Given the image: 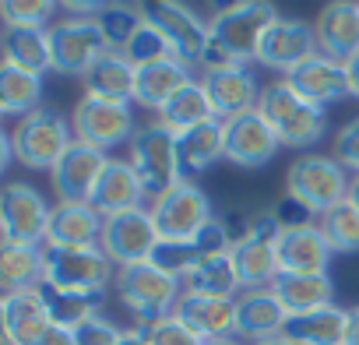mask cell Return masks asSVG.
<instances>
[{"label": "cell", "instance_id": "30", "mask_svg": "<svg viewBox=\"0 0 359 345\" xmlns=\"http://www.w3.org/2000/svg\"><path fill=\"white\" fill-rule=\"evenodd\" d=\"M176 151H180V169L184 180L198 177V172L212 169L219 158H226V120H208L187 134L176 137Z\"/></svg>", "mask_w": 359, "mask_h": 345}, {"label": "cell", "instance_id": "4", "mask_svg": "<svg viewBox=\"0 0 359 345\" xmlns=\"http://www.w3.org/2000/svg\"><path fill=\"white\" fill-rule=\"evenodd\" d=\"M348 169L331 155H299L285 172V198L299 201L310 215H327L348 201Z\"/></svg>", "mask_w": 359, "mask_h": 345}, {"label": "cell", "instance_id": "11", "mask_svg": "<svg viewBox=\"0 0 359 345\" xmlns=\"http://www.w3.org/2000/svg\"><path fill=\"white\" fill-rule=\"evenodd\" d=\"M46 250V285L95 292L116 278V264L102 247H43Z\"/></svg>", "mask_w": 359, "mask_h": 345}, {"label": "cell", "instance_id": "1", "mask_svg": "<svg viewBox=\"0 0 359 345\" xmlns=\"http://www.w3.org/2000/svg\"><path fill=\"white\" fill-rule=\"evenodd\" d=\"M271 22H278L271 0H240L236 8L215 15L208 22V50H205L201 67L215 71V67L257 60V46L264 32L271 29Z\"/></svg>", "mask_w": 359, "mask_h": 345}, {"label": "cell", "instance_id": "9", "mask_svg": "<svg viewBox=\"0 0 359 345\" xmlns=\"http://www.w3.org/2000/svg\"><path fill=\"white\" fill-rule=\"evenodd\" d=\"M134 102H113V99H95V95H81L74 113H71V127H74V137L99 148V151H109L116 144H130L134 130H137V120H134Z\"/></svg>", "mask_w": 359, "mask_h": 345}, {"label": "cell", "instance_id": "28", "mask_svg": "<svg viewBox=\"0 0 359 345\" xmlns=\"http://www.w3.org/2000/svg\"><path fill=\"white\" fill-rule=\"evenodd\" d=\"M134 78H137V67L116 53V50H106L81 78L85 85V95H95V99H113V102H134Z\"/></svg>", "mask_w": 359, "mask_h": 345}, {"label": "cell", "instance_id": "41", "mask_svg": "<svg viewBox=\"0 0 359 345\" xmlns=\"http://www.w3.org/2000/svg\"><path fill=\"white\" fill-rule=\"evenodd\" d=\"M60 0H0V15L4 25L18 29H50Z\"/></svg>", "mask_w": 359, "mask_h": 345}, {"label": "cell", "instance_id": "49", "mask_svg": "<svg viewBox=\"0 0 359 345\" xmlns=\"http://www.w3.org/2000/svg\"><path fill=\"white\" fill-rule=\"evenodd\" d=\"M345 345H359V306L348 310V331H345Z\"/></svg>", "mask_w": 359, "mask_h": 345}, {"label": "cell", "instance_id": "15", "mask_svg": "<svg viewBox=\"0 0 359 345\" xmlns=\"http://www.w3.org/2000/svg\"><path fill=\"white\" fill-rule=\"evenodd\" d=\"M313 53H317L313 25L299 22V18H278V22H271V29L264 32V39L257 46V64L268 71L289 74Z\"/></svg>", "mask_w": 359, "mask_h": 345}, {"label": "cell", "instance_id": "12", "mask_svg": "<svg viewBox=\"0 0 359 345\" xmlns=\"http://www.w3.org/2000/svg\"><path fill=\"white\" fill-rule=\"evenodd\" d=\"M50 215L53 208L29 184L15 180L0 194V233H4V243H32V247L46 243Z\"/></svg>", "mask_w": 359, "mask_h": 345}, {"label": "cell", "instance_id": "34", "mask_svg": "<svg viewBox=\"0 0 359 345\" xmlns=\"http://www.w3.org/2000/svg\"><path fill=\"white\" fill-rule=\"evenodd\" d=\"M4 64L46 74L53 71V53H50V32L46 29H18L4 25Z\"/></svg>", "mask_w": 359, "mask_h": 345}, {"label": "cell", "instance_id": "19", "mask_svg": "<svg viewBox=\"0 0 359 345\" xmlns=\"http://www.w3.org/2000/svg\"><path fill=\"white\" fill-rule=\"evenodd\" d=\"M0 320H4L8 345H39L43 334L53 327V317H50L39 289L4 292V299H0Z\"/></svg>", "mask_w": 359, "mask_h": 345}, {"label": "cell", "instance_id": "25", "mask_svg": "<svg viewBox=\"0 0 359 345\" xmlns=\"http://www.w3.org/2000/svg\"><path fill=\"white\" fill-rule=\"evenodd\" d=\"M172 313L184 320L194 334H201L205 341L233 338V334H236V299L201 296V292H184Z\"/></svg>", "mask_w": 359, "mask_h": 345}, {"label": "cell", "instance_id": "36", "mask_svg": "<svg viewBox=\"0 0 359 345\" xmlns=\"http://www.w3.org/2000/svg\"><path fill=\"white\" fill-rule=\"evenodd\" d=\"M184 292L236 299V296L243 292V285H240V271H236V264H233V254H215V257L201 261V264L184 278Z\"/></svg>", "mask_w": 359, "mask_h": 345}, {"label": "cell", "instance_id": "45", "mask_svg": "<svg viewBox=\"0 0 359 345\" xmlns=\"http://www.w3.org/2000/svg\"><path fill=\"white\" fill-rule=\"evenodd\" d=\"M334 158L352 172H359V116H352L348 123H341L338 127V134H334Z\"/></svg>", "mask_w": 359, "mask_h": 345}, {"label": "cell", "instance_id": "52", "mask_svg": "<svg viewBox=\"0 0 359 345\" xmlns=\"http://www.w3.org/2000/svg\"><path fill=\"white\" fill-rule=\"evenodd\" d=\"M348 201L359 208V172H355V177H352V184H348Z\"/></svg>", "mask_w": 359, "mask_h": 345}, {"label": "cell", "instance_id": "2", "mask_svg": "<svg viewBox=\"0 0 359 345\" xmlns=\"http://www.w3.org/2000/svg\"><path fill=\"white\" fill-rule=\"evenodd\" d=\"M257 113L271 123V130L278 134L282 148H310L327 134V109L303 99L285 78H275L271 85L261 88V102Z\"/></svg>", "mask_w": 359, "mask_h": 345}, {"label": "cell", "instance_id": "24", "mask_svg": "<svg viewBox=\"0 0 359 345\" xmlns=\"http://www.w3.org/2000/svg\"><path fill=\"white\" fill-rule=\"evenodd\" d=\"M289 310L282 306V299L275 296V289H243L236 296V334L254 341L264 338H278L285 331Z\"/></svg>", "mask_w": 359, "mask_h": 345}, {"label": "cell", "instance_id": "43", "mask_svg": "<svg viewBox=\"0 0 359 345\" xmlns=\"http://www.w3.org/2000/svg\"><path fill=\"white\" fill-rule=\"evenodd\" d=\"M144 334H148V345H205V338L194 334L176 313L151 324V327H144Z\"/></svg>", "mask_w": 359, "mask_h": 345}, {"label": "cell", "instance_id": "10", "mask_svg": "<svg viewBox=\"0 0 359 345\" xmlns=\"http://www.w3.org/2000/svg\"><path fill=\"white\" fill-rule=\"evenodd\" d=\"M278 236H282V222L271 212H254V229L243 243L233 247V264L240 271V285L243 289H271L275 278L282 275L278 268Z\"/></svg>", "mask_w": 359, "mask_h": 345}, {"label": "cell", "instance_id": "47", "mask_svg": "<svg viewBox=\"0 0 359 345\" xmlns=\"http://www.w3.org/2000/svg\"><path fill=\"white\" fill-rule=\"evenodd\" d=\"M39 345H74V331H71V327L53 324V327L43 334V341H39Z\"/></svg>", "mask_w": 359, "mask_h": 345}, {"label": "cell", "instance_id": "29", "mask_svg": "<svg viewBox=\"0 0 359 345\" xmlns=\"http://www.w3.org/2000/svg\"><path fill=\"white\" fill-rule=\"evenodd\" d=\"M348 331V310L341 306H320L310 313H289L282 338L292 345H345Z\"/></svg>", "mask_w": 359, "mask_h": 345}, {"label": "cell", "instance_id": "35", "mask_svg": "<svg viewBox=\"0 0 359 345\" xmlns=\"http://www.w3.org/2000/svg\"><path fill=\"white\" fill-rule=\"evenodd\" d=\"M39 292H43V299H46V310H50V317H53V324H60V327H78V324H85L88 317H95V313H102V306H106V289H95V292H78V289H57V285H39Z\"/></svg>", "mask_w": 359, "mask_h": 345}, {"label": "cell", "instance_id": "21", "mask_svg": "<svg viewBox=\"0 0 359 345\" xmlns=\"http://www.w3.org/2000/svg\"><path fill=\"white\" fill-rule=\"evenodd\" d=\"M331 257H334V250H331L320 222L282 229V236H278V268L282 271H292V275H327Z\"/></svg>", "mask_w": 359, "mask_h": 345}, {"label": "cell", "instance_id": "40", "mask_svg": "<svg viewBox=\"0 0 359 345\" xmlns=\"http://www.w3.org/2000/svg\"><path fill=\"white\" fill-rule=\"evenodd\" d=\"M320 229L334 254H355L359 250V208L352 201H341L327 215H320Z\"/></svg>", "mask_w": 359, "mask_h": 345}, {"label": "cell", "instance_id": "26", "mask_svg": "<svg viewBox=\"0 0 359 345\" xmlns=\"http://www.w3.org/2000/svg\"><path fill=\"white\" fill-rule=\"evenodd\" d=\"M106 219L88 201H57L46 229V247H99Z\"/></svg>", "mask_w": 359, "mask_h": 345}, {"label": "cell", "instance_id": "23", "mask_svg": "<svg viewBox=\"0 0 359 345\" xmlns=\"http://www.w3.org/2000/svg\"><path fill=\"white\" fill-rule=\"evenodd\" d=\"M285 81H289L303 99H310V102H317V106H324V109H327L331 102L352 95V92H348V71H345V64H341V60H331V57H324V53H313L310 60H303L296 71L285 74Z\"/></svg>", "mask_w": 359, "mask_h": 345}, {"label": "cell", "instance_id": "33", "mask_svg": "<svg viewBox=\"0 0 359 345\" xmlns=\"http://www.w3.org/2000/svg\"><path fill=\"white\" fill-rule=\"evenodd\" d=\"M0 282H4V292L39 289L46 282V250L32 243H4L0 247Z\"/></svg>", "mask_w": 359, "mask_h": 345}, {"label": "cell", "instance_id": "38", "mask_svg": "<svg viewBox=\"0 0 359 345\" xmlns=\"http://www.w3.org/2000/svg\"><path fill=\"white\" fill-rule=\"evenodd\" d=\"M95 25H99L106 46L116 50V53H123L127 43H130V39L137 36V29L144 25V15H141L137 4H130V0H113V4L95 18Z\"/></svg>", "mask_w": 359, "mask_h": 345}, {"label": "cell", "instance_id": "16", "mask_svg": "<svg viewBox=\"0 0 359 345\" xmlns=\"http://www.w3.org/2000/svg\"><path fill=\"white\" fill-rule=\"evenodd\" d=\"M212 106H215V116L219 120H236V116H247L257 109L261 102V85L257 78L250 74L247 64H229V67H215V71H205L201 78Z\"/></svg>", "mask_w": 359, "mask_h": 345}, {"label": "cell", "instance_id": "39", "mask_svg": "<svg viewBox=\"0 0 359 345\" xmlns=\"http://www.w3.org/2000/svg\"><path fill=\"white\" fill-rule=\"evenodd\" d=\"M212 254L205 250V243L194 236V240H158L155 254H151V264H158L162 271L176 275L180 282H184L201 261H208Z\"/></svg>", "mask_w": 359, "mask_h": 345}, {"label": "cell", "instance_id": "31", "mask_svg": "<svg viewBox=\"0 0 359 345\" xmlns=\"http://www.w3.org/2000/svg\"><path fill=\"white\" fill-rule=\"evenodd\" d=\"M271 289H275V296L282 299V306L289 313H310V310H320V306H334L331 275H292V271H282Z\"/></svg>", "mask_w": 359, "mask_h": 345}, {"label": "cell", "instance_id": "20", "mask_svg": "<svg viewBox=\"0 0 359 345\" xmlns=\"http://www.w3.org/2000/svg\"><path fill=\"white\" fill-rule=\"evenodd\" d=\"M317 53L331 60H348L359 53V0H331L313 18Z\"/></svg>", "mask_w": 359, "mask_h": 345}, {"label": "cell", "instance_id": "13", "mask_svg": "<svg viewBox=\"0 0 359 345\" xmlns=\"http://www.w3.org/2000/svg\"><path fill=\"white\" fill-rule=\"evenodd\" d=\"M50 32V53H53V71L67 78H85V71L109 50L95 18H67L46 29Z\"/></svg>", "mask_w": 359, "mask_h": 345}, {"label": "cell", "instance_id": "50", "mask_svg": "<svg viewBox=\"0 0 359 345\" xmlns=\"http://www.w3.org/2000/svg\"><path fill=\"white\" fill-rule=\"evenodd\" d=\"M116 345H148V334L141 331V327H130V331H123L120 334V341Z\"/></svg>", "mask_w": 359, "mask_h": 345}, {"label": "cell", "instance_id": "54", "mask_svg": "<svg viewBox=\"0 0 359 345\" xmlns=\"http://www.w3.org/2000/svg\"><path fill=\"white\" fill-rule=\"evenodd\" d=\"M205 345H243V341H236V338H215V341H205Z\"/></svg>", "mask_w": 359, "mask_h": 345}, {"label": "cell", "instance_id": "5", "mask_svg": "<svg viewBox=\"0 0 359 345\" xmlns=\"http://www.w3.org/2000/svg\"><path fill=\"white\" fill-rule=\"evenodd\" d=\"M78 137H74L71 120H64L50 106H39V109L25 113L11 127V148H15V158L25 169H53L67 155V148Z\"/></svg>", "mask_w": 359, "mask_h": 345}, {"label": "cell", "instance_id": "37", "mask_svg": "<svg viewBox=\"0 0 359 345\" xmlns=\"http://www.w3.org/2000/svg\"><path fill=\"white\" fill-rule=\"evenodd\" d=\"M43 106V74L4 64L0 67V113L25 116Z\"/></svg>", "mask_w": 359, "mask_h": 345}, {"label": "cell", "instance_id": "6", "mask_svg": "<svg viewBox=\"0 0 359 345\" xmlns=\"http://www.w3.org/2000/svg\"><path fill=\"white\" fill-rule=\"evenodd\" d=\"M127 158L137 169V177L144 184V194L155 201L158 194H165L169 187H176L184 180V169H180V151H176V134L169 127H162L158 120L141 123L127 144Z\"/></svg>", "mask_w": 359, "mask_h": 345}, {"label": "cell", "instance_id": "46", "mask_svg": "<svg viewBox=\"0 0 359 345\" xmlns=\"http://www.w3.org/2000/svg\"><path fill=\"white\" fill-rule=\"evenodd\" d=\"M113 0H60V8L71 15V18H99Z\"/></svg>", "mask_w": 359, "mask_h": 345}, {"label": "cell", "instance_id": "27", "mask_svg": "<svg viewBox=\"0 0 359 345\" xmlns=\"http://www.w3.org/2000/svg\"><path fill=\"white\" fill-rule=\"evenodd\" d=\"M194 81V67L184 64L180 57H165L158 64L137 67L134 78V106H148V109H162L180 88H187Z\"/></svg>", "mask_w": 359, "mask_h": 345}, {"label": "cell", "instance_id": "8", "mask_svg": "<svg viewBox=\"0 0 359 345\" xmlns=\"http://www.w3.org/2000/svg\"><path fill=\"white\" fill-rule=\"evenodd\" d=\"M141 8L144 22H151L165 43L172 46V57L198 67L208 50V22H201L184 0H134Z\"/></svg>", "mask_w": 359, "mask_h": 345}, {"label": "cell", "instance_id": "7", "mask_svg": "<svg viewBox=\"0 0 359 345\" xmlns=\"http://www.w3.org/2000/svg\"><path fill=\"white\" fill-rule=\"evenodd\" d=\"M148 212L155 219L158 240H194L215 219L208 194L194 180H180L176 187H169L165 194H158L148 205Z\"/></svg>", "mask_w": 359, "mask_h": 345}, {"label": "cell", "instance_id": "3", "mask_svg": "<svg viewBox=\"0 0 359 345\" xmlns=\"http://www.w3.org/2000/svg\"><path fill=\"white\" fill-rule=\"evenodd\" d=\"M113 292L130 310V317L137 320V327L144 331V327L172 317L180 296H184V282H180L176 275H169V271H162L151 261H141V264L116 268Z\"/></svg>", "mask_w": 359, "mask_h": 345}, {"label": "cell", "instance_id": "18", "mask_svg": "<svg viewBox=\"0 0 359 345\" xmlns=\"http://www.w3.org/2000/svg\"><path fill=\"white\" fill-rule=\"evenodd\" d=\"M109 155L85 144V141H74L67 148V155L50 169V180H53V191H57V201H88L102 169H106Z\"/></svg>", "mask_w": 359, "mask_h": 345}, {"label": "cell", "instance_id": "53", "mask_svg": "<svg viewBox=\"0 0 359 345\" xmlns=\"http://www.w3.org/2000/svg\"><path fill=\"white\" fill-rule=\"evenodd\" d=\"M254 345H292V341L278 334V338H264V341H254Z\"/></svg>", "mask_w": 359, "mask_h": 345}, {"label": "cell", "instance_id": "22", "mask_svg": "<svg viewBox=\"0 0 359 345\" xmlns=\"http://www.w3.org/2000/svg\"><path fill=\"white\" fill-rule=\"evenodd\" d=\"M144 184L137 177V169L130 165V158H109L106 169H102V177L88 198V205L109 219V215H120V212H130V208H144Z\"/></svg>", "mask_w": 359, "mask_h": 345}, {"label": "cell", "instance_id": "17", "mask_svg": "<svg viewBox=\"0 0 359 345\" xmlns=\"http://www.w3.org/2000/svg\"><path fill=\"white\" fill-rule=\"evenodd\" d=\"M282 141L271 130V123L254 109L247 116H236L226 123V162L240 169H261L278 155Z\"/></svg>", "mask_w": 359, "mask_h": 345}, {"label": "cell", "instance_id": "14", "mask_svg": "<svg viewBox=\"0 0 359 345\" xmlns=\"http://www.w3.org/2000/svg\"><path fill=\"white\" fill-rule=\"evenodd\" d=\"M99 247L109 254V261H113L116 268L151 261V254H155V247H158V229H155L151 212H148V208H130V212L109 215L106 226H102Z\"/></svg>", "mask_w": 359, "mask_h": 345}, {"label": "cell", "instance_id": "48", "mask_svg": "<svg viewBox=\"0 0 359 345\" xmlns=\"http://www.w3.org/2000/svg\"><path fill=\"white\" fill-rule=\"evenodd\" d=\"M345 71H348V92L352 99H359V53L345 60Z\"/></svg>", "mask_w": 359, "mask_h": 345}, {"label": "cell", "instance_id": "32", "mask_svg": "<svg viewBox=\"0 0 359 345\" xmlns=\"http://www.w3.org/2000/svg\"><path fill=\"white\" fill-rule=\"evenodd\" d=\"M208 120H219V116H215V106H212V99H208L201 78H194L187 88H180V92L158 109V123L169 127L176 137L187 134V130H194V127H201V123H208Z\"/></svg>", "mask_w": 359, "mask_h": 345}, {"label": "cell", "instance_id": "44", "mask_svg": "<svg viewBox=\"0 0 359 345\" xmlns=\"http://www.w3.org/2000/svg\"><path fill=\"white\" fill-rule=\"evenodd\" d=\"M120 334H123V327H116L109 317L95 313V317H88L85 324L74 327V345H116Z\"/></svg>", "mask_w": 359, "mask_h": 345}, {"label": "cell", "instance_id": "51", "mask_svg": "<svg viewBox=\"0 0 359 345\" xmlns=\"http://www.w3.org/2000/svg\"><path fill=\"white\" fill-rule=\"evenodd\" d=\"M208 4H212V18H215V15H222V11H229V8H236V4H240V0H208Z\"/></svg>", "mask_w": 359, "mask_h": 345}, {"label": "cell", "instance_id": "42", "mask_svg": "<svg viewBox=\"0 0 359 345\" xmlns=\"http://www.w3.org/2000/svg\"><path fill=\"white\" fill-rule=\"evenodd\" d=\"M123 57H127L134 67H148V64H158V60L172 57V46L165 43V36H162L151 22H144V25L137 29V36L127 43Z\"/></svg>", "mask_w": 359, "mask_h": 345}]
</instances>
